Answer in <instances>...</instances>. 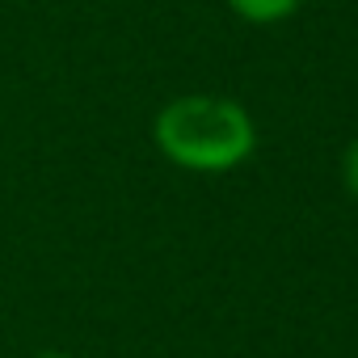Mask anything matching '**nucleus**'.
Instances as JSON below:
<instances>
[{"label": "nucleus", "instance_id": "4", "mask_svg": "<svg viewBox=\"0 0 358 358\" xmlns=\"http://www.w3.org/2000/svg\"><path fill=\"white\" fill-rule=\"evenodd\" d=\"M34 358H72V354H64V350H43V354H34Z\"/></svg>", "mask_w": 358, "mask_h": 358}, {"label": "nucleus", "instance_id": "1", "mask_svg": "<svg viewBox=\"0 0 358 358\" xmlns=\"http://www.w3.org/2000/svg\"><path fill=\"white\" fill-rule=\"evenodd\" d=\"M160 156L186 173H228L245 164L257 148V127L249 110L220 93H186L160 106L152 122Z\"/></svg>", "mask_w": 358, "mask_h": 358}, {"label": "nucleus", "instance_id": "2", "mask_svg": "<svg viewBox=\"0 0 358 358\" xmlns=\"http://www.w3.org/2000/svg\"><path fill=\"white\" fill-rule=\"evenodd\" d=\"M228 9L253 26H274L299 9V0H228Z\"/></svg>", "mask_w": 358, "mask_h": 358}, {"label": "nucleus", "instance_id": "3", "mask_svg": "<svg viewBox=\"0 0 358 358\" xmlns=\"http://www.w3.org/2000/svg\"><path fill=\"white\" fill-rule=\"evenodd\" d=\"M341 177H345V190L358 199V139L345 148V160H341Z\"/></svg>", "mask_w": 358, "mask_h": 358}]
</instances>
